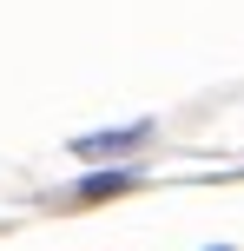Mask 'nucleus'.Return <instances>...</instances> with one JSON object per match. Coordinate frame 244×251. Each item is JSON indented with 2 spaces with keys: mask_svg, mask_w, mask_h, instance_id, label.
<instances>
[{
  "mask_svg": "<svg viewBox=\"0 0 244 251\" xmlns=\"http://www.w3.org/2000/svg\"><path fill=\"white\" fill-rule=\"evenodd\" d=\"M139 139H152V126H119V132H86V139H73V152L79 159H106V152H132Z\"/></svg>",
  "mask_w": 244,
  "mask_h": 251,
  "instance_id": "obj_1",
  "label": "nucleus"
},
{
  "mask_svg": "<svg viewBox=\"0 0 244 251\" xmlns=\"http://www.w3.org/2000/svg\"><path fill=\"white\" fill-rule=\"evenodd\" d=\"M139 185V172H86L73 185V199H112V192H132Z\"/></svg>",
  "mask_w": 244,
  "mask_h": 251,
  "instance_id": "obj_2",
  "label": "nucleus"
},
{
  "mask_svg": "<svg viewBox=\"0 0 244 251\" xmlns=\"http://www.w3.org/2000/svg\"><path fill=\"white\" fill-rule=\"evenodd\" d=\"M211 251H218V245H211Z\"/></svg>",
  "mask_w": 244,
  "mask_h": 251,
  "instance_id": "obj_3",
  "label": "nucleus"
}]
</instances>
